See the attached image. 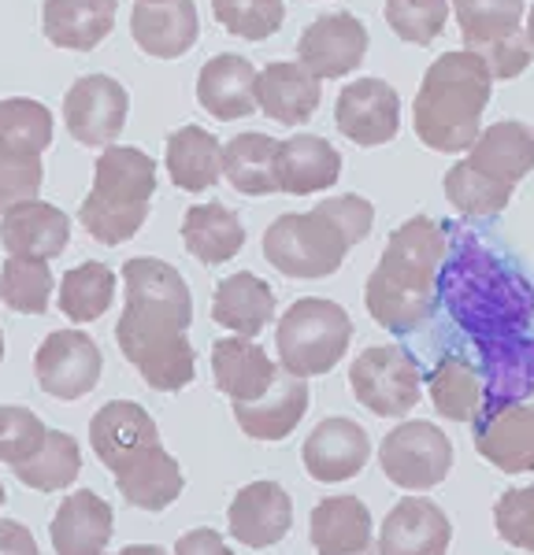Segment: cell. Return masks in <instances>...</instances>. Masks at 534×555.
Returning <instances> with one entry per match:
<instances>
[{"instance_id": "5", "label": "cell", "mask_w": 534, "mask_h": 555, "mask_svg": "<svg viewBox=\"0 0 534 555\" xmlns=\"http://www.w3.org/2000/svg\"><path fill=\"white\" fill-rule=\"evenodd\" d=\"M490 70L475 52L457 49L442 52L431 67H427L420 93L412 107V127L416 138L431 152L442 156H457L475 145L479 130H483V112L490 104Z\"/></svg>"}, {"instance_id": "44", "label": "cell", "mask_w": 534, "mask_h": 555, "mask_svg": "<svg viewBox=\"0 0 534 555\" xmlns=\"http://www.w3.org/2000/svg\"><path fill=\"white\" fill-rule=\"evenodd\" d=\"M386 23L400 41L431 44L445 30L449 20V0H386Z\"/></svg>"}, {"instance_id": "32", "label": "cell", "mask_w": 534, "mask_h": 555, "mask_svg": "<svg viewBox=\"0 0 534 555\" xmlns=\"http://www.w3.org/2000/svg\"><path fill=\"white\" fill-rule=\"evenodd\" d=\"M212 319L234 330L238 337H260V330L275 319V289L253 271H238L223 278L212 297Z\"/></svg>"}, {"instance_id": "47", "label": "cell", "mask_w": 534, "mask_h": 555, "mask_svg": "<svg viewBox=\"0 0 534 555\" xmlns=\"http://www.w3.org/2000/svg\"><path fill=\"white\" fill-rule=\"evenodd\" d=\"M171 555H234V552H230V544L223 541L216 530H208V526H198V530L178 537Z\"/></svg>"}, {"instance_id": "43", "label": "cell", "mask_w": 534, "mask_h": 555, "mask_svg": "<svg viewBox=\"0 0 534 555\" xmlns=\"http://www.w3.org/2000/svg\"><path fill=\"white\" fill-rule=\"evenodd\" d=\"M212 15L234 38L267 41L287 20V4L282 0H212Z\"/></svg>"}, {"instance_id": "22", "label": "cell", "mask_w": 534, "mask_h": 555, "mask_svg": "<svg viewBox=\"0 0 534 555\" xmlns=\"http://www.w3.org/2000/svg\"><path fill=\"white\" fill-rule=\"evenodd\" d=\"M112 474H115V486H119L123 500H127L130 507H141V512H164V507H171L186 489L182 467L175 463V455H167V449L160 441L127 455Z\"/></svg>"}, {"instance_id": "23", "label": "cell", "mask_w": 534, "mask_h": 555, "mask_svg": "<svg viewBox=\"0 0 534 555\" xmlns=\"http://www.w3.org/2000/svg\"><path fill=\"white\" fill-rule=\"evenodd\" d=\"M319 101H323V86L301 64L279 60V64L256 70V107L282 127H305L316 115Z\"/></svg>"}, {"instance_id": "45", "label": "cell", "mask_w": 534, "mask_h": 555, "mask_svg": "<svg viewBox=\"0 0 534 555\" xmlns=\"http://www.w3.org/2000/svg\"><path fill=\"white\" fill-rule=\"evenodd\" d=\"M44 434H49V426L41 423V415L20 404H4L0 408V463L15 467V463L30 460L41 449Z\"/></svg>"}, {"instance_id": "51", "label": "cell", "mask_w": 534, "mask_h": 555, "mask_svg": "<svg viewBox=\"0 0 534 555\" xmlns=\"http://www.w3.org/2000/svg\"><path fill=\"white\" fill-rule=\"evenodd\" d=\"M349 555H379V544H364V548H356Z\"/></svg>"}, {"instance_id": "8", "label": "cell", "mask_w": 534, "mask_h": 555, "mask_svg": "<svg viewBox=\"0 0 534 555\" xmlns=\"http://www.w3.org/2000/svg\"><path fill=\"white\" fill-rule=\"evenodd\" d=\"M52 145V112L30 96L0 101V215L38 201L41 152Z\"/></svg>"}, {"instance_id": "16", "label": "cell", "mask_w": 534, "mask_h": 555, "mask_svg": "<svg viewBox=\"0 0 534 555\" xmlns=\"http://www.w3.org/2000/svg\"><path fill=\"white\" fill-rule=\"evenodd\" d=\"M483 360V408L475 423L494 411L523 404L534 392V337H497V341H475Z\"/></svg>"}, {"instance_id": "17", "label": "cell", "mask_w": 534, "mask_h": 555, "mask_svg": "<svg viewBox=\"0 0 534 555\" xmlns=\"http://www.w3.org/2000/svg\"><path fill=\"white\" fill-rule=\"evenodd\" d=\"M453 522L434 500L405 496L390 507L379 530V555H445Z\"/></svg>"}, {"instance_id": "28", "label": "cell", "mask_w": 534, "mask_h": 555, "mask_svg": "<svg viewBox=\"0 0 534 555\" xmlns=\"http://www.w3.org/2000/svg\"><path fill=\"white\" fill-rule=\"evenodd\" d=\"M198 104L212 119L234 122L256 112V67L245 56L223 52L212 56L198 75Z\"/></svg>"}, {"instance_id": "37", "label": "cell", "mask_w": 534, "mask_h": 555, "mask_svg": "<svg viewBox=\"0 0 534 555\" xmlns=\"http://www.w3.org/2000/svg\"><path fill=\"white\" fill-rule=\"evenodd\" d=\"M275 152L279 141L267 133H238L223 145V175L245 196H267L279 193L275 182Z\"/></svg>"}, {"instance_id": "4", "label": "cell", "mask_w": 534, "mask_h": 555, "mask_svg": "<svg viewBox=\"0 0 534 555\" xmlns=\"http://www.w3.org/2000/svg\"><path fill=\"white\" fill-rule=\"evenodd\" d=\"M371 227H376L371 201L356 193L327 196L305 215H279L264 230V259L297 282L331 278L345 263V253L371 234Z\"/></svg>"}, {"instance_id": "54", "label": "cell", "mask_w": 534, "mask_h": 555, "mask_svg": "<svg viewBox=\"0 0 534 555\" xmlns=\"http://www.w3.org/2000/svg\"><path fill=\"white\" fill-rule=\"evenodd\" d=\"M145 4H153V0H145Z\"/></svg>"}, {"instance_id": "49", "label": "cell", "mask_w": 534, "mask_h": 555, "mask_svg": "<svg viewBox=\"0 0 534 555\" xmlns=\"http://www.w3.org/2000/svg\"><path fill=\"white\" fill-rule=\"evenodd\" d=\"M115 555H167V552L156 548V544H130V548H119Z\"/></svg>"}, {"instance_id": "31", "label": "cell", "mask_w": 534, "mask_h": 555, "mask_svg": "<svg viewBox=\"0 0 534 555\" xmlns=\"http://www.w3.org/2000/svg\"><path fill=\"white\" fill-rule=\"evenodd\" d=\"M115 0H44L41 30L56 49L93 52L115 26Z\"/></svg>"}, {"instance_id": "14", "label": "cell", "mask_w": 534, "mask_h": 555, "mask_svg": "<svg viewBox=\"0 0 534 555\" xmlns=\"http://www.w3.org/2000/svg\"><path fill=\"white\" fill-rule=\"evenodd\" d=\"M334 122L353 145L379 149L390 145L400 130V96L382 78H356L338 93Z\"/></svg>"}, {"instance_id": "35", "label": "cell", "mask_w": 534, "mask_h": 555, "mask_svg": "<svg viewBox=\"0 0 534 555\" xmlns=\"http://www.w3.org/2000/svg\"><path fill=\"white\" fill-rule=\"evenodd\" d=\"M182 241L193 259L216 267V263H227V259H234L242 253L245 227L227 204H216V201L193 204L182 219Z\"/></svg>"}, {"instance_id": "13", "label": "cell", "mask_w": 534, "mask_h": 555, "mask_svg": "<svg viewBox=\"0 0 534 555\" xmlns=\"http://www.w3.org/2000/svg\"><path fill=\"white\" fill-rule=\"evenodd\" d=\"M127 89L112 75H82L64 96V122L78 145L109 149L127 127Z\"/></svg>"}, {"instance_id": "33", "label": "cell", "mask_w": 534, "mask_h": 555, "mask_svg": "<svg viewBox=\"0 0 534 555\" xmlns=\"http://www.w3.org/2000/svg\"><path fill=\"white\" fill-rule=\"evenodd\" d=\"M282 366L267 360V352L249 337H223L212 345V374L216 385L230 397V404L238 400H256L260 392L279 378Z\"/></svg>"}, {"instance_id": "27", "label": "cell", "mask_w": 534, "mask_h": 555, "mask_svg": "<svg viewBox=\"0 0 534 555\" xmlns=\"http://www.w3.org/2000/svg\"><path fill=\"white\" fill-rule=\"evenodd\" d=\"M49 537L56 555H104L112 541V504L89 489H75L52 515Z\"/></svg>"}, {"instance_id": "18", "label": "cell", "mask_w": 534, "mask_h": 555, "mask_svg": "<svg viewBox=\"0 0 534 555\" xmlns=\"http://www.w3.org/2000/svg\"><path fill=\"white\" fill-rule=\"evenodd\" d=\"M308 404V378L279 371V378L267 385L256 400H238L234 418L242 426V434L253 437V441H287L301 418H305Z\"/></svg>"}, {"instance_id": "39", "label": "cell", "mask_w": 534, "mask_h": 555, "mask_svg": "<svg viewBox=\"0 0 534 555\" xmlns=\"http://www.w3.org/2000/svg\"><path fill=\"white\" fill-rule=\"evenodd\" d=\"M12 474L26 489H38V492L67 489V486H75V478L82 474V449H78V441L71 434H64V429H49L41 449L34 452L30 460L15 463Z\"/></svg>"}, {"instance_id": "29", "label": "cell", "mask_w": 534, "mask_h": 555, "mask_svg": "<svg viewBox=\"0 0 534 555\" xmlns=\"http://www.w3.org/2000/svg\"><path fill=\"white\" fill-rule=\"evenodd\" d=\"M71 241V219L56 204L26 201L20 208L4 211L0 219V245L8 256H30V259H56Z\"/></svg>"}, {"instance_id": "30", "label": "cell", "mask_w": 534, "mask_h": 555, "mask_svg": "<svg viewBox=\"0 0 534 555\" xmlns=\"http://www.w3.org/2000/svg\"><path fill=\"white\" fill-rule=\"evenodd\" d=\"M153 441H160L153 415L141 404H134V400H109L89 423V444H93L97 460L109 470H115L127 455Z\"/></svg>"}, {"instance_id": "38", "label": "cell", "mask_w": 534, "mask_h": 555, "mask_svg": "<svg viewBox=\"0 0 534 555\" xmlns=\"http://www.w3.org/2000/svg\"><path fill=\"white\" fill-rule=\"evenodd\" d=\"M427 397L434 411L449 423H475L483 408V378L468 360L445 356V360L427 374Z\"/></svg>"}, {"instance_id": "26", "label": "cell", "mask_w": 534, "mask_h": 555, "mask_svg": "<svg viewBox=\"0 0 534 555\" xmlns=\"http://www.w3.org/2000/svg\"><path fill=\"white\" fill-rule=\"evenodd\" d=\"M465 164L475 167L479 175L516 190V182H523L534 171V130L520 119L494 122V127L479 130Z\"/></svg>"}, {"instance_id": "21", "label": "cell", "mask_w": 534, "mask_h": 555, "mask_svg": "<svg viewBox=\"0 0 534 555\" xmlns=\"http://www.w3.org/2000/svg\"><path fill=\"white\" fill-rule=\"evenodd\" d=\"M230 533L245 548H271L293 526V504L290 492L275 481H253V486L238 489L227 512Z\"/></svg>"}, {"instance_id": "10", "label": "cell", "mask_w": 534, "mask_h": 555, "mask_svg": "<svg viewBox=\"0 0 534 555\" xmlns=\"http://www.w3.org/2000/svg\"><path fill=\"white\" fill-rule=\"evenodd\" d=\"M349 389L371 415L405 418L420 404L423 374L400 345H371L349 366Z\"/></svg>"}, {"instance_id": "36", "label": "cell", "mask_w": 534, "mask_h": 555, "mask_svg": "<svg viewBox=\"0 0 534 555\" xmlns=\"http://www.w3.org/2000/svg\"><path fill=\"white\" fill-rule=\"evenodd\" d=\"M167 175L178 190L186 193H201L223 178V145L216 141L212 130L201 127H182L167 138Z\"/></svg>"}, {"instance_id": "41", "label": "cell", "mask_w": 534, "mask_h": 555, "mask_svg": "<svg viewBox=\"0 0 534 555\" xmlns=\"http://www.w3.org/2000/svg\"><path fill=\"white\" fill-rule=\"evenodd\" d=\"M52 289H56V282H52L49 259L8 256L0 267V300L20 315H44Z\"/></svg>"}, {"instance_id": "2", "label": "cell", "mask_w": 534, "mask_h": 555, "mask_svg": "<svg viewBox=\"0 0 534 555\" xmlns=\"http://www.w3.org/2000/svg\"><path fill=\"white\" fill-rule=\"evenodd\" d=\"M453 245L445 248L438 271V297L449 308L453 322L471 341H497L516 337L534 319V289L523 274L509 271L483 241L468 230L445 227Z\"/></svg>"}, {"instance_id": "1", "label": "cell", "mask_w": 534, "mask_h": 555, "mask_svg": "<svg viewBox=\"0 0 534 555\" xmlns=\"http://www.w3.org/2000/svg\"><path fill=\"white\" fill-rule=\"evenodd\" d=\"M127 308L115 326L119 352L149 389L178 392L193 382L198 360L186 337L193 322V297L178 267L153 256H134L123 263Z\"/></svg>"}, {"instance_id": "52", "label": "cell", "mask_w": 534, "mask_h": 555, "mask_svg": "<svg viewBox=\"0 0 534 555\" xmlns=\"http://www.w3.org/2000/svg\"><path fill=\"white\" fill-rule=\"evenodd\" d=\"M0 363H4V334H0Z\"/></svg>"}, {"instance_id": "15", "label": "cell", "mask_w": 534, "mask_h": 555, "mask_svg": "<svg viewBox=\"0 0 534 555\" xmlns=\"http://www.w3.org/2000/svg\"><path fill=\"white\" fill-rule=\"evenodd\" d=\"M368 56V26L349 12L319 15L305 26L297 41L301 67L323 82V78H345Z\"/></svg>"}, {"instance_id": "25", "label": "cell", "mask_w": 534, "mask_h": 555, "mask_svg": "<svg viewBox=\"0 0 534 555\" xmlns=\"http://www.w3.org/2000/svg\"><path fill=\"white\" fill-rule=\"evenodd\" d=\"M342 175V156L327 138L316 133H293V138L279 141L275 152V182L279 193L308 196L319 190H331Z\"/></svg>"}, {"instance_id": "12", "label": "cell", "mask_w": 534, "mask_h": 555, "mask_svg": "<svg viewBox=\"0 0 534 555\" xmlns=\"http://www.w3.org/2000/svg\"><path fill=\"white\" fill-rule=\"evenodd\" d=\"M101 348L82 330H56L34 352V378L56 400H78L93 392L101 382Z\"/></svg>"}, {"instance_id": "48", "label": "cell", "mask_w": 534, "mask_h": 555, "mask_svg": "<svg viewBox=\"0 0 534 555\" xmlns=\"http://www.w3.org/2000/svg\"><path fill=\"white\" fill-rule=\"evenodd\" d=\"M0 555H38L34 533L26 530L23 522H12V518H0Z\"/></svg>"}, {"instance_id": "19", "label": "cell", "mask_w": 534, "mask_h": 555, "mask_svg": "<svg viewBox=\"0 0 534 555\" xmlns=\"http://www.w3.org/2000/svg\"><path fill=\"white\" fill-rule=\"evenodd\" d=\"M371 455V441L364 434V426H356L353 418H323L316 429L308 434L305 449H301V460H305V470L316 481H349L356 478L364 467H368Z\"/></svg>"}, {"instance_id": "55", "label": "cell", "mask_w": 534, "mask_h": 555, "mask_svg": "<svg viewBox=\"0 0 534 555\" xmlns=\"http://www.w3.org/2000/svg\"><path fill=\"white\" fill-rule=\"evenodd\" d=\"M531 397H534V392H531Z\"/></svg>"}, {"instance_id": "40", "label": "cell", "mask_w": 534, "mask_h": 555, "mask_svg": "<svg viewBox=\"0 0 534 555\" xmlns=\"http://www.w3.org/2000/svg\"><path fill=\"white\" fill-rule=\"evenodd\" d=\"M115 300V271L109 263H78L60 278V311L71 322H97Z\"/></svg>"}, {"instance_id": "20", "label": "cell", "mask_w": 534, "mask_h": 555, "mask_svg": "<svg viewBox=\"0 0 534 555\" xmlns=\"http://www.w3.org/2000/svg\"><path fill=\"white\" fill-rule=\"evenodd\" d=\"M130 34L145 56L178 60L198 44L201 20L193 0H138L130 12Z\"/></svg>"}, {"instance_id": "53", "label": "cell", "mask_w": 534, "mask_h": 555, "mask_svg": "<svg viewBox=\"0 0 534 555\" xmlns=\"http://www.w3.org/2000/svg\"><path fill=\"white\" fill-rule=\"evenodd\" d=\"M4 500H8V492H4V486H0V507H4Z\"/></svg>"}, {"instance_id": "42", "label": "cell", "mask_w": 534, "mask_h": 555, "mask_svg": "<svg viewBox=\"0 0 534 555\" xmlns=\"http://www.w3.org/2000/svg\"><path fill=\"white\" fill-rule=\"evenodd\" d=\"M442 190L465 219H494V215H501L512 201V185H501V182H494V178L479 175L465 159L445 171Z\"/></svg>"}, {"instance_id": "50", "label": "cell", "mask_w": 534, "mask_h": 555, "mask_svg": "<svg viewBox=\"0 0 534 555\" xmlns=\"http://www.w3.org/2000/svg\"><path fill=\"white\" fill-rule=\"evenodd\" d=\"M523 34H527V44H531V52H534V8L527 15H523Z\"/></svg>"}, {"instance_id": "34", "label": "cell", "mask_w": 534, "mask_h": 555, "mask_svg": "<svg viewBox=\"0 0 534 555\" xmlns=\"http://www.w3.org/2000/svg\"><path fill=\"white\" fill-rule=\"evenodd\" d=\"M312 548L319 555H349L371 544V512L356 496H327L312 507Z\"/></svg>"}, {"instance_id": "11", "label": "cell", "mask_w": 534, "mask_h": 555, "mask_svg": "<svg viewBox=\"0 0 534 555\" xmlns=\"http://www.w3.org/2000/svg\"><path fill=\"white\" fill-rule=\"evenodd\" d=\"M379 467L394 486L408 492H423L445 481L453 470V441L434 423H400L382 437Z\"/></svg>"}, {"instance_id": "3", "label": "cell", "mask_w": 534, "mask_h": 555, "mask_svg": "<svg viewBox=\"0 0 534 555\" xmlns=\"http://www.w3.org/2000/svg\"><path fill=\"white\" fill-rule=\"evenodd\" d=\"M445 248H449V230L427 215L400 222L390 234L386 253H382L368 278V289H364L368 315L382 330L408 334L434 315Z\"/></svg>"}, {"instance_id": "6", "label": "cell", "mask_w": 534, "mask_h": 555, "mask_svg": "<svg viewBox=\"0 0 534 555\" xmlns=\"http://www.w3.org/2000/svg\"><path fill=\"white\" fill-rule=\"evenodd\" d=\"M156 193V164L134 145H109L97 159L93 190L78 208V222L101 245H123L145 227Z\"/></svg>"}, {"instance_id": "46", "label": "cell", "mask_w": 534, "mask_h": 555, "mask_svg": "<svg viewBox=\"0 0 534 555\" xmlns=\"http://www.w3.org/2000/svg\"><path fill=\"white\" fill-rule=\"evenodd\" d=\"M494 530L505 544L523 552H534V486L509 489L494 504Z\"/></svg>"}, {"instance_id": "7", "label": "cell", "mask_w": 534, "mask_h": 555, "mask_svg": "<svg viewBox=\"0 0 534 555\" xmlns=\"http://www.w3.org/2000/svg\"><path fill=\"white\" fill-rule=\"evenodd\" d=\"M353 341V319L342 304L323 297L293 300L279 319V366L297 378L331 374Z\"/></svg>"}, {"instance_id": "9", "label": "cell", "mask_w": 534, "mask_h": 555, "mask_svg": "<svg viewBox=\"0 0 534 555\" xmlns=\"http://www.w3.org/2000/svg\"><path fill=\"white\" fill-rule=\"evenodd\" d=\"M449 12L457 15L468 52L483 60L490 78L512 82L527 70L534 52L523 34V0H449Z\"/></svg>"}, {"instance_id": "24", "label": "cell", "mask_w": 534, "mask_h": 555, "mask_svg": "<svg viewBox=\"0 0 534 555\" xmlns=\"http://www.w3.org/2000/svg\"><path fill=\"white\" fill-rule=\"evenodd\" d=\"M475 449L505 474L534 470V404H509L475 423Z\"/></svg>"}]
</instances>
